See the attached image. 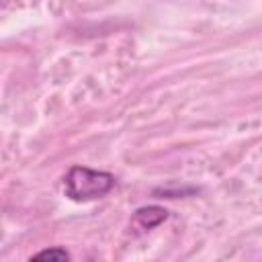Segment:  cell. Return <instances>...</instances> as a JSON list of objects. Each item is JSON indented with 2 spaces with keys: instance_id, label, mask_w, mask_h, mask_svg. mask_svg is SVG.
Returning <instances> with one entry per match:
<instances>
[{
  "instance_id": "cell-1",
  "label": "cell",
  "mask_w": 262,
  "mask_h": 262,
  "mask_svg": "<svg viewBox=\"0 0 262 262\" xmlns=\"http://www.w3.org/2000/svg\"><path fill=\"white\" fill-rule=\"evenodd\" d=\"M115 176L88 166H72L63 176V192L76 203H88L106 196L115 188Z\"/></svg>"
},
{
  "instance_id": "cell-2",
  "label": "cell",
  "mask_w": 262,
  "mask_h": 262,
  "mask_svg": "<svg viewBox=\"0 0 262 262\" xmlns=\"http://www.w3.org/2000/svg\"><path fill=\"white\" fill-rule=\"evenodd\" d=\"M166 217H168V211L162 209V207H156V205L135 211V221L141 225V229H151V227L160 225Z\"/></svg>"
},
{
  "instance_id": "cell-3",
  "label": "cell",
  "mask_w": 262,
  "mask_h": 262,
  "mask_svg": "<svg viewBox=\"0 0 262 262\" xmlns=\"http://www.w3.org/2000/svg\"><path fill=\"white\" fill-rule=\"evenodd\" d=\"M33 258H35V260H68L70 254H68L63 248H51V250L37 252Z\"/></svg>"
}]
</instances>
